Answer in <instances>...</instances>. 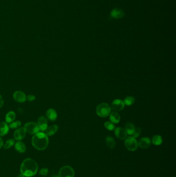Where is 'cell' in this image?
Wrapping results in <instances>:
<instances>
[{
    "instance_id": "34",
    "label": "cell",
    "mask_w": 176,
    "mask_h": 177,
    "mask_svg": "<svg viewBox=\"0 0 176 177\" xmlns=\"http://www.w3.org/2000/svg\"></svg>"
},
{
    "instance_id": "5",
    "label": "cell",
    "mask_w": 176,
    "mask_h": 177,
    "mask_svg": "<svg viewBox=\"0 0 176 177\" xmlns=\"http://www.w3.org/2000/svg\"><path fill=\"white\" fill-rule=\"evenodd\" d=\"M126 148L131 151H134L138 149V141L133 137H129L124 141Z\"/></svg>"
},
{
    "instance_id": "22",
    "label": "cell",
    "mask_w": 176,
    "mask_h": 177,
    "mask_svg": "<svg viewBox=\"0 0 176 177\" xmlns=\"http://www.w3.org/2000/svg\"><path fill=\"white\" fill-rule=\"evenodd\" d=\"M15 113L14 111H10L6 114V122L7 123H11L15 120Z\"/></svg>"
},
{
    "instance_id": "33",
    "label": "cell",
    "mask_w": 176,
    "mask_h": 177,
    "mask_svg": "<svg viewBox=\"0 0 176 177\" xmlns=\"http://www.w3.org/2000/svg\"><path fill=\"white\" fill-rule=\"evenodd\" d=\"M52 177H60L58 175H54Z\"/></svg>"
},
{
    "instance_id": "32",
    "label": "cell",
    "mask_w": 176,
    "mask_h": 177,
    "mask_svg": "<svg viewBox=\"0 0 176 177\" xmlns=\"http://www.w3.org/2000/svg\"><path fill=\"white\" fill-rule=\"evenodd\" d=\"M17 177H25V176H24V175H23L22 173H20V175H19Z\"/></svg>"
},
{
    "instance_id": "10",
    "label": "cell",
    "mask_w": 176,
    "mask_h": 177,
    "mask_svg": "<svg viewBox=\"0 0 176 177\" xmlns=\"http://www.w3.org/2000/svg\"><path fill=\"white\" fill-rule=\"evenodd\" d=\"M124 10L119 8H115L110 12L111 17L115 19H121L124 17Z\"/></svg>"
},
{
    "instance_id": "23",
    "label": "cell",
    "mask_w": 176,
    "mask_h": 177,
    "mask_svg": "<svg viewBox=\"0 0 176 177\" xmlns=\"http://www.w3.org/2000/svg\"><path fill=\"white\" fill-rule=\"evenodd\" d=\"M135 102V98L132 96H127L125 98L124 100V105L127 106H131L133 105Z\"/></svg>"
},
{
    "instance_id": "18",
    "label": "cell",
    "mask_w": 176,
    "mask_h": 177,
    "mask_svg": "<svg viewBox=\"0 0 176 177\" xmlns=\"http://www.w3.org/2000/svg\"><path fill=\"white\" fill-rule=\"evenodd\" d=\"M15 149L19 153H24L26 151V146L21 141H18L15 144Z\"/></svg>"
},
{
    "instance_id": "2",
    "label": "cell",
    "mask_w": 176,
    "mask_h": 177,
    "mask_svg": "<svg viewBox=\"0 0 176 177\" xmlns=\"http://www.w3.org/2000/svg\"><path fill=\"white\" fill-rule=\"evenodd\" d=\"M33 147L38 150H45L49 144L48 136L43 132H38L35 134L32 139Z\"/></svg>"
},
{
    "instance_id": "1",
    "label": "cell",
    "mask_w": 176,
    "mask_h": 177,
    "mask_svg": "<svg viewBox=\"0 0 176 177\" xmlns=\"http://www.w3.org/2000/svg\"><path fill=\"white\" fill-rule=\"evenodd\" d=\"M38 166L37 163L32 158H27L23 161L20 167L21 173L25 177H32L37 173Z\"/></svg>"
},
{
    "instance_id": "31",
    "label": "cell",
    "mask_w": 176,
    "mask_h": 177,
    "mask_svg": "<svg viewBox=\"0 0 176 177\" xmlns=\"http://www.w3.org/2000/svg\"><path fill=\"white\" fill-rule=\"evenodd\" d=\"M3 145V141L2 138L0 137V149L2 148Z\"/></svg>"
},
{
    "instance_id": "6",
    "label": "cell",
    "mask_w": 176,
    "mask_h": 177,
    "mask_svg": "<svg viewBox=\"0 0 176 177\" xmlns=\"http://www.w3.org/2000/svg\"><path fill=\"white\" fill-rule=\"evenodd\" d=\"M24 128L26 130V132L29 133V134L33 135L39 132V129L37 123L35 122H29L25 124Z\"/></svg>"
},
{
    "instance_id": "29",
    "label": "cell",
    "mask_w": 176,
    "mask_h": 177,
    "mask_svg": "<svg viewBox=\"0 0 176 177\" xmlns=\"http://www.w3.org/2000/svg\"><path fill=\"white\" fill-rule=\"evenodd\" d=\"M27 99L29 101H32L35 100V96H33V95H29V96H27Z\"/></svg>"
},
{
    "instance_id": "14",
    "label": "cell",
    "mask_w": 176,
    "mask_h": 177,
    "mask_svg": "<svg viewBox=\"0 0 176 177\" xmlns=\"http://www.w3.org/2000/svg\"><path fill=\"white\" fill-rule=\"evenodd\" d=\"M58 127L57 125H53L51 127H47L46 130H45V134L47 136H51L55 134L58 130Z\"/></svg>"
},
{
    "instance_id": "16",
    "label": "cell",
    "mask_w": 176,
    "mask_h": 177,
    "mask_svg": "<svg viewBox=\"0 0 176 177\" xmlns=\"http://www.w3.org/2000/svg\"><path fill=\"white\" fill-rule=\"evenodd\" d=\"M46 116L49 120L51 121H55L56 120L57 117V114L56 111L53 109H49L46 111Z\"/></svg>"
},
{
    "instance_id": "30",
    "label": "cell",
    "mask_w": 176,
    "mask_h": 177,
    "mask_svg": "<svg viewBox=\"0 0 176 177\" xmlns=\"http://www.w3.org/2000/svg\"><path fill=\"white\" fill-rule=\"evenodd\" d=\"M4 104V101H3V99L2 98V96L0 95V108L2 107Z\"/></svg>"
},
{
    "instance_id": "21",
    "label": "cell",
    "mask_w": 176,
    "mask_h": 177,
    "mask_svg": "<svg viewBox=\"0 0 176 177\" xmlns=\"http://www.w3.org/2000/svg\"><path fill=\"white\" fill-rule=\"evenodd\" d=\"M125 130H126L127 134L131 135L133 134L134 131L135 130V127H134V125L132 123H127V124L126 125Z\"/></svg>"
},
{
    "instance_id": "12",
    "label": "cell",
    "mask_w": 176,
    "mask_h": 177,
    "mask_svg": "<svg viewBox=\"0 0 176 177\" xmlns=\"http://www.w3.org/2000/svg\"><path fill=\"white\" fill-rule=\"evenodd\" d=\"M115 134L120 140H124L127 137V133L126 130L121 127H117L115 130Z\"/></svg>"
},
{
    "instance_id": "25",
    "label": "cell",
    "mask_w": 176,
    "mask_h": 177,
    "mask_svg": "<svg viewBox=\"0 0 176 177\" xmlns=\"http://www.w3.org/2000/svg\"><path fill=\"white\" fill-rule=\"evenodd\" d=\"M21 124V123L20 121H13L10 123L9 125V127L12 129H17L18 127H19Z\"/></svg>"
},
{
    "instance_id": "9",
    "label": "cell",
    "mask_w": 176,
    "mask_h": 177,
    "mask_svg": "<svg viewBox=\"0 0 176 177\" xmlns=\"http://www.w3.org/2000/svg\"><path fill=\"white\" fill-rule=\"evenodd\" d=\"M151 144V140L148 137H143L138 140V146L139 148L146 149L149 148Z\"/></svg>"
},
{
    "instance_id": "26",
    "label": "cell",
    "mask_w": 176,
    "mask_h": 177,
    "mask_svg": "<svg viewBox=\"0 0 176 177\" xmlns=\"http://www.w3.org/2000/svg\"><path fill=\"white\" fill-rule=\"evenodd\" d=\"M105 127L107 130H114L115 129V126L113 124V123L111 122H108V121L105 123Z\"/></svg>"
},
{
    "instance_id": "15",
    "label": "cell",
    "mask_w": 176,
    "mask_h": 177,
    "mask_svg": "<svg viewBox=\"0 0 176 177\" xmlns=\"http://www.w3.org/2000/svg\"><path fill=\"white\" fill-rule=\"evenodd\" d=\"M9 132V127L6 123L0 122V136H3L7 134Z\"/></svg>"
},
{
    "instance_id": "24",
    "label": "cell",
    "mask_w": 176,
    "mask_h": 177,
    "mask_svg": "<svg viewBox=\"0 0 176 177\" xmlns=\"http://www.w3.org/2000/svg\"><path fill=\"white\" fill-rule=\"evenodd\" d=\"M14 144H15V140L13 139H10L6 141L5 144H4L3 148L5 149H8L11 148L12 146H14Z\"/></svg>"
},
{
    "instance_id": "17",
    "label": "cell",
    "mask_w": 176,
    "mask_h": 177,
    "mask_svg": "<svg viewBox=\"0 0 176 177\" xmlns=\"http://www.w3.org/2000/svg\"><path fill=\"white\" fill-rule=\"evenodd\" d=\"M110 119L111 122L113 123H118L119 122L120 120V115H119L118 113L115 111H113L111 113L110 116Z\"/></svg>"
},
{
    "instance_id": "7",
    "label": "cell",
    "mask_w": 176,
    "mask_h": 177,
    "mask_svg": "<svg viewBox=\"0 0 176 177\" xmlns=\"http://www.w3.org/2000/svg\"><path fill=\"white\" fill-rule=\"evenodd\" d=\"M124 107V104L122 100L120 99H115L113 101L111 104L110 108L114 111H120L122 110Z\"/></svg>"
},
{
    "instance_id": "27",
    "label": "cell",
    "mask_w": 176,
    "mask_h": 177,
    "mask_svg": "<svg viewBox=\"0 0 176 177\" xmlns=\"http://www.w3.org/2000/svg\"><path fill=\"white\" fill-rule=\"evenodd\" d=\"M141 129L139 127H138L136 129H135V130L134 131L132 135L134 138H138L141 134Z\"/></svg>"
},
{
    "instance_id": "20",
    "label": "cell",
    "mask_w": 176,
    "mask_h": 177,
    "mask_svg": "<svg viewBox=\"0 0 176 177\" xmlns=\"http://www.w3.org/2000/svg\"><path fill=\"white\" fill-rule=\"evenodd\" d=\"M152 142L153 144L155 146H159L162 144L163 142V139L162 137L160 135H155L152 138Z\"/></svg>"
},
{
    "instance_id": "13",
    "label": "cell",
    "mask_w": 176,
    "mask_h": 177,
    "mask_svg": "<svg viewBox=\"0 0 176 177\" xmlns=\"http://www.w3.org/2000/svg\"><path fill=\"white\" fill-rule=\"evenodd\" d=\"M14 98L15 101L19 103H23L26 101L27 96L22 91H16L14 93Z\"/></svg>"
},
{
    "instance_id": "19",
    "label": "cell",
    "mask_w": 176,
    "mask_h": 177,
    "mask_svg": "<svg viewBox=\"0 0 176 177\" xmlns=\"http://www.w3.org/2000/svg\"><path fill=\"white\" fill-rule=\"evenodd\" d=\"M105 142L108 148H110V149H113L115 148V141L114 139V138L110 136L107 137V138L105 139Z\"/></svg>"
},
{
    "instance_id": "8",
    "label": "cell",
    "mask_w": 176,
    "mask_h": 177,
    "mask_svg": "<svg viewBox=\"0 0 176 177\" xmlns=\"http://www.w3.org/2000/svg\"><path fill=\"white\" fill-rule=\"evenodd\" d=\"M38 126L39 130L44 132L48 127V121L47 119L44 116H41L38 119Z\"/></svg>"
},
{
    "instance_id": "28",
    "label": "cell",
    "mask_w": 176,
    "mask_h": 177,
    "mask_svg": "<svg viewBox=\"0 0 176 177\" xmlns=\"http://www.w3.org/2000/svg\"><path fill=\"white\" fill-rule=\"evenodd\" d=\"M48 169L46 168H44L41 169L40 171H39V174L41 175L46 176L48 173Z\"/></svg>"
},
{
    "instance_id": "4",
    "label": "cell",
    "mask_w": 176,
    "mask_h": 177,
    "mask_svg": "<svg viewBox=\"0 0 176 177\" xmlns=\"http://www.w3.org/2000/svg\"><path fill=\"white\" fill-rule=\"evenodd\" d=\"M74 169L70 166H64L62 167L58 173L60 177H74Z\"/></svg>"
},
{
    "instance_id": "3",
    "label": "cell",
    "mask_w": 176,
    "mask_h": 177,
    "mask_svg": "<svg viewBox=\"0 0 176 177\" xmlns=\"http://www.w3.org/2000/svg\"><path fill=\"white\" fill-rule=\"evenodd\" d=\"M111 110L110 106L108 104L101 103L99 104L96 108V113L99 117L105 118L110 115Z\"/></svg>"
},
{
    "instance_id": "11",
    "label": "cell",
    "mask_w": 176,
    "mask_h": 177,
    "mask_svg": "<svg viewBox=\"0 0 176 177\" xmlns=\"http://www.w3.org/2000/svg\"><path fill=\"white\" fill-rule=\"evenodd\" d=\"M26 135V130L24 127H20L15 130L14 133V138L15 140H21L24 138Z\"/></svg>"
}]
</instances>
